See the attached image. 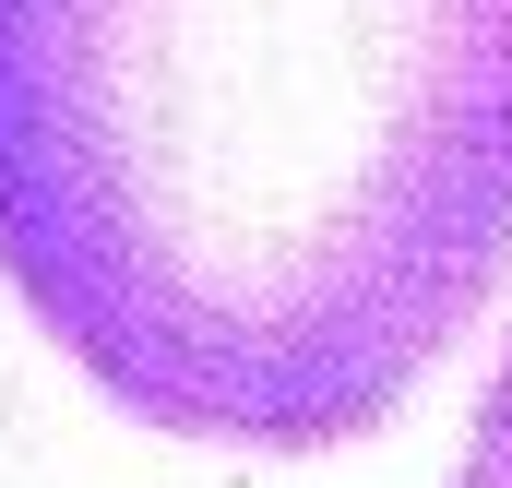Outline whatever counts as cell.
<instances>
[{"label": "cell", "mask_w": 512, "mask_h": 488, "mask_svg": "<svg viewBox=\"0 0 512 488\" xmlns=\"http://www.w3.org/2000/svg\"><path fill=\"white\" fill-rule=\"evenodd\" d=\"M512 262V0H0V274L179 441H370Z\"/></svg>", "instance_id": "6da1fadb"}, {"label": "cell", "mask_w": 512, "mask_h": 488, "mask_svg": "<svg viewBox=\"0 0 512 488\" xmlns=\"http://www.w3.org/2000/svg\"><path fill=\"white\" fill-rule=\"evenodd\" d=\"M453 488H512V346H501V369H489V393H477V429H465Z\"/></svg>", "instance_id": "7a4b0ae2"}]
</instances>
